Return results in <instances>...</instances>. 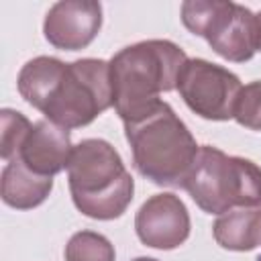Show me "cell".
Returning <instances> with one entry per match:
<instances>
[{
    "label": "cell",
    "mask_w": 261,
    "mask_h": 261,
    "mask_svg": "<svg viewBox=\"0 0 261 261\" xmlns=\"http://www.w3.org/2000/svg\"><path fill=\"white\" fill-rule=\"evenodd\" d=\"M73 145L69 139V128H63L47 118L33 122L20 151L18 159L37 175L53 177L55 173L67 169Z\"/></svg>",
    "instance_id": "30bf717a"
},
{
    "label": "cell",
    "mask_w": 261,
    "mask_h": 261,
    "mask_svg": "<svg viewBox=\"0 0 261 261\" xmlns=\"http://www.w3.org/2000/svg\"><path fill=\"white\" fill-rule=\"evenodd\" d=\"M67 179L75 208L88 218L114 220L133 202L135 179L118 151L104 139H84L73 145Z\"/></svg>",
    "instance_id": "277c9868"
},
{
    "label": "cell",
    "mask_w": 261,
    "mask_h": 261,
    "mask_svg": "<svg viewBox=\"0 0 261 261\" xmlns=\"http://www.w3.org/2000/svg\"><path fill=\"white\" fill-rule=\"evenodd\" d=\"M257 261H261V255H259V257H257Z\"/></svg>",
    "instance_id": "ac0fdd59"
},
{
    "label": "cell",
    "mask_w": 261,
    "mask_h": 261,
    "mask_svg": "<svg viewBox=\"0 0 261 261\" xmlns=\"http://www.w3.org/2000/svg\"><path fill=\"white\" fill-rule=\"evenodd\" d=\"M196 206L208 214L261 204V167L245 157L202 145L181 186Z\"/></svg>",
    "instance_id": "5b68a950"
},
{
    "label": "cell",
    "mask_w": 261,
    "mask_h": 261,
    "mask_svg": "<svg viewBox=\"0 0 261 261\" xmlns=\"http://www.w3.org/2000/svg\"><path fill=\"white\" fill-rule=\"evenodd\" d=\"M114 257L112 243L94 230H80L65 245V261H114Z\"/></svg>",
    "instance_id": "4fadbf2b"
},
{
    "label": "cell",
    "mask_w": 261,
    "mask_h": 261,
    "mask_svg": "<svg viewBox=\"0 0 261 261\" xmlns=\"http://www.w3.org/2000/svg\"><path fill=\"white\" fill-rule=\"evenodd\" d=\"M16 88L24 102L63 128L86 126L112 106L110 65L104 59L63 63L39 55L20 67Z\"/></svg>",
    "instance_id": "6da1fadb"
},
{
    "label": "cell",
    "mask_w": 261,
    "mask_h": 261,
    "mask_svg": "<svg viewBox=\"0 0 261 261\" xmlns=\"http://www.w3.org/2000/svg\"><path fill=\"white\" fill-rule=\"evenodd\" d=\"M133 261H157V259H153V257H137Z\"/></svg>",
    "instance_id": "e0dca14e"
},
{
    "label": "cell",
    "mask_w": 261,
    "mask_h": 261,
    "mask_svg": "<svg viewBox=\"0 0 261 261\" xmlns=\"http://www.w3.org/2000/svg\"><path fill=\"white\" fill-rule=\"evenodd\" d=\"M257 29H259V47H257V51H261V12H257Z\"/></svg>",
    "instance_id": "2e32d148"
},
{
    "label": "cell",
    "mask_w": 261,
    "mask_h": 261,
    "mask_svg": "<svg viewBox=\"0 0 261 261\" xmlns=\"http://www.w3.org/2000/svg\"><path fill=\"white\" fill-rule=\"evenodd\" d=\"M102 29V6L94 0L55 2L43 20L45 39L63 51L88 47Z\"/></svg>",
    "instance_id": "9c48e42d"
},
{
    "label": "cell",
    "mask_w": 261,
    "mask_h": 261,
    "mask_svg": "<svg viewBox=\"0 0 261 261\" xmlns=\"http://www.w3.org/2000/svg\"><path fill=\"white\" fill-rule=\"evenodd\" d=\"M214 241L226 251H253L261 245V206L234 208L212 224Z\"/></svg>",
    "instance_id": "7c38bea8"
},
{
    "label": "cell",
    "mask_w": 261,
    "mask_h": 261,
    "mask_svg": "<svg viewBox=\"0 0 261 261\" xmlns=\"http://www.w3.org/2000/svg\"><path fill=\"white\" fill-rule=\"evenodd\" d=\"M135 230L143 245L171 251L190 237V214L179 196L171 192L155 194L141 204L135 216Z\"/></svg>",
    "instance_id": "ba28073f"
},
{
    "label": "cell",
    "mask_w": 261,
    "mask_h": 261,
    "mask_svg": "<svg viewBox=\"0 0 261 261\" xmlns=\"http://www.w3.org/2000/svg\"><path fill=\"white\" fill-rule=\"evenodd\" d=\"M53 190V177H43L33 173L18 157L8 161L0 177L2 202L16 210L37 208L47 200Z\"/></svg>",
    "instance_id": "8fae6325"
},
{
    "label": "cell",
    "mask_w": 261,
    "mask_h": 261,
    "mask_svg": "<svg viewBox=\"0 0 261 261\" xmlns=\"http://www.w3.org/2000/svg\"><path fill=\"white\" fill-rule=\"evenodd\" d=\"M241 88L232 71L206 59H188L175 86L186 106L206 120H230Z\"/></svg>",
    "instance_id": "52a82bcc"
},
{
    "label": "cell",
    "mask_w": 261,
    "mask_h": 261,
    "mask_svg": "<svg viewBox=\"0 0 261 261\" xmlns=\"http://www.w3.org/2000/svg\"><path fill=\"white\" fill-rule=\"evenodd\" d=\"M181 22L226 61H249L259 47L257 14L237 2L188 0L181 4Z\"/></svg>",
    "instance_id": "8992f818"
},
{
    "label": "cell",
    "mask_w": 261,
    "mask_h": 261,
    "mask_svg": "<svg viewBox=\"0 0 261 261\" xmlns=\"http://www.w3.org/2000/svg\"><path fill=\"white\" fill-rule=\"evenodd\" d=\"M232 118L245 128L261 130V80L249 82L241 88Z\"/></svg>",
    "instance_id": "9a60e30c"
},
{
    "label": "cell",
    "mask_w": 261,
    "mask_h": 261,
    "mask_svg": "<svg viewBox=\"0 0 261 261\" xmlns=\"http://www.w3.org/2000/svg\"><path fill=\"white\" fill-rule=\"evenodd\" d=\"M124 137L135 169L157 186L181 188L200 151L190 128L167 102L139 120L124 122Z\"/></svg>",
    "instance_id": "3957f363"
},
{
    "label": "cell",
    "mask_w": 261,
    "mask_h": 261,
    "mask_svg": "<svg viewBox=\"0 0 261 261\" xmlns=\"http://www.w3.org/2000/svg\"><path fill=\"white\" fill-rule=\"evenodd\" d=\"M186 61L184 49L167 39L139 41L112 55V106L120 120L133 122L155 110L163 102L159 96L177 86Z\"/></svg>",
    "instance_id": "7a4b0ae2"
},
{
    "label": "cell",
    "mask_w": 261,
    "mask_h": 261,
    "mask_svg": "<svg viewBox=\"0 0 261 261\" xmlns=\"http://www.w3.org/2000/svg\"><path fill=\"white\" fill-rule=\"evenodd\" d=\"M31 126L33 122L18 110L4 108L0 112V155L6 163L18 155Z\"/></svg>",
    "instance_id": "5bb4252c"
}]
</instances>
